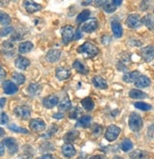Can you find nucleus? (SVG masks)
Returning <instances> with one entry per match:
<instances>
[{"label": "nucleus", "mask_w": 154, "mask_h": 159, "mask_svg": "<svg viewBox=\"0 0 154 159\" xmlns=\"http://www.w3.org/2000/svg\"><path fill=\"white\" fill-rule=\"evenodd\" d=\"M78 52L82 54L85 58H93L99 53V49L97 46L90 42H85L78 48Z\"/></svg>", "instance_id": "f257e3e1"}, {"label": "nucleus", "mask_w": 154, "mask_h": 159, "mask_svg": "<svg viewBox=\"0 0 154 159\" xmlns=\"http://www.w3.org/2000/svg\"><path fill=\"white\" fill-rule=\"evenodd\" d=\"M129 126L131 131L137 132L143 127V119L142 117L136 114V113H131L129 117Z\"/></svg>", "instance_id": "f03ea898"}, {"label": "nucleus", "mask_w": 154, "mask_h": 159, "mask_svg": "<svg viewBox=\"0 0 154 159\" xmlns=\"http://www.w3.org/2000/svg\"><path fill=\"white\" fill-rule=\"evenodd\" d=\"M121 133V129L115 125H110L105 133V138L107 139L108 141L112 142L114 141L119 135V134Z\"/></svg>", "instance_id": "7ed1b4c3"}, {"label": "nucleus", "mask_w": 154, "mask_h": 159, "mask_svg": "<svg viewBox=\"0 0 154 159\" xmlns=\"http://www.w3.org/2000/svg\"><path fill=\"white\" fill-rule=\"evenodd\" d=\"M61 34H62V39L63 42L64 44H67L69 42H71L74 39V35H75V31L73 27L66 25L64 27H63L62 30H61Z\"/></svg>", "instance_id": "20e7f679"}, {"label": "nucleus", "mask_w": 154, "mask_h": 159, "mask_svg": "<svg viewBox=\"0 0 154 159\" xmlns=\"http://www.w3.org/2000/svg\"><path fill=\"white\" fill-rule=\"evenodd\" d=\"M126 24L129 28L130 29H137L141 26L142 21H141V17L138 14H130L127 18Z\"/></svg>", "instance_id": "39448f33"}, {"label": "nucleus", "mask_w": 154, "mask_h": 159, "mask_svg": "<svg viewBox=\"0 0 154 159\" xmlns=\"http://www.w3.org/2000/svg\"><path fill=\"white\" fill-rule=\"evenodd\" d=\"M140 54L145 62H147V63L151 62L154 59V46L145 47L144 48H142L140 50Z\"/></svg>", "instance_id": "423d86ee"}, {"label": "nucleus", "mask_w": 154, "mask_h": 159, "mask_svg": "<svg viewBox=\"0 0 154 159\" xmlns=\"http://www.w3.org/2000/svg\"><path fill=\"white\" fill-rule=\"evenodd\" d=\"M14 114L21 119H28L30 117V108L26 105L17 106L14 108Z\"/></svg>", "instance_id": "0eeeda50"}, {"label": "nucleus", "mask_w": 154, "mask_h": 159, "mask_svg": "<svg viewBox=\"0 0 154 159\" xmlns=\"http://www.w3.org/2000/svg\"><path fill=\"white\" fill-rule=\"evenodd\" d=\"M29 127L33 132L40 133L46 129V123L44 120H42V119H40V118H34V119H31L30 120Z\"/></svg>", "instance_id": "6e6552de"}, {"label": "nucleus", "mask_w": 154, "mask_h": 159, "mask_svg": "<svg viewBox=\"0 0 154 159\" xmlns=\"http://www.w3.org/2000/svg\"><path fill=\"white\" fill-rule=\"evenodd\" d=\"M3 145L7 147L9 152L11 153V154L17 152V151H18V144H17L15 139L12 138V137H8V138L4 139Z\"/></svg>", "instance_id": "1a4fd4ad"}, {"label": "nucleus", "mask_w": 154, "mask_h": 159, "mask_svg": "<svg viewBox=\"0 0 154 159\" xmlns=\"http://www.w3.org/2000/svg\"><path fill=\"white\" fill-rule=\"evenodd\" d=\"M24 7L26 9V11L29 13H33V12H36L38 11L42 10V6L40 4H38L32 0H25L24 1Z\"/></svg>", "instance_id": "9d476101"}, {"label": "nucleus", "mask_w": 154, "mask_h": 159, "mask_svg": "<svg viewBox=\"0 0 154 159\" xmlns=\"http://www.w3.org/2000/svg\"><path fill=\"white\" fill-rule=\"evenodd\" d=\"M98 27H99L98 21H97V20H95V18H92V19H90L88 22H86V23L81 27V30H82L84 32L91 33V32H93V31H95V30H97Z\"/></svg>", "instance_id": "9b49d317"}, {"label": "nucleus", "mask_w": 154, "mask_h": 159, "mask_svg": "<svg viewBox=\"0 0 154 159\" xmlns=\"http://www.w3.org/2000/svg\"><path fill=\"white\" fill-rule=\"evenodd\" d=\"M58 102H59V98H58V97L54 96V95H50V96H47L44 99H43V104L46 108H53L55 107Z\"/></svg>", "instance_id": "f8f14e48"}, {"label": "nucleus", "mask_w": 154, "mask_h": 159, "mask_svg": "<svg viewBox=\"0 0 154 159\" xmlns=\"http://www.w3.org/2000/svg\"><path fill=\"white\" fill-rule=\"evenodd\" d=\"M3 90L6 94L8 95H12L15 94L18 91V87L17 85L11 82V81H5L3 83Z\"/></svg>", "instance_id": "ddd939ff"}, {"label": "nucleus", "mask_w": 154, "mask_h": 159, "mask_svg": "<svg viewBox=\"0 0 154 159\" xmlns=\"http://www.w3.org/2000/svg\"><path fill=\"white\" fill-rule=\"evenodd\" d=\"M139 76H140V73L137 70H134V71H131V72H128V73H126L123 76V81L125 83H129V84L135 83V81L139 78Z\"/></svg>", "instance_id": "4468645a"}, {"label": "nucleus", "mask_w": 154, "mask_h": 159, "mask_svg": "<svg viewBox=\"0 0 154 159\" xmlns=\"http://www.w3.org/2000/svg\"><path fill=\"white\" fill-rule=\"evenodd\" d=\"M14 65L15 66L18 68V69H26L29 65H30V62H29V60H28L27 58L25 57H18L16 60H15V62H14Z\"/></svg>", "instance_id": "2eb2a0df"}, {"label": "nucleus", "mask_w": 154, "mask_h": 159, "mask_svg": "<svg viewBox=\"0 0 154 159\" xmlns=\"http://www.w3.org/2000/svg\"><path fill=\"white\" fill-rule=\"evenodd\" d=\"M112 30L113 33V36L115 38H120L123 35V29L119 22L117 21H112Z\"/></svg>", "instance_id": "dca6fc26"}, {"label": "nucleus", "mask_w": 154, "mask_h": 159, "mask_svg": "<svg viewBox=\"0 0 154 159\" xmlns=\"http://www.w3.org/2000/svg\"><path fill=\"white\" fill-rule=\"evenodd\" d=\"M70 77V71L64 67H59L56 69V78L60 81H64Z\"/></svg>", "instance_id": "f3484780"}, {"label": "nucleus", "mask_w": 154, "mask_h": 159, "mask_svg": "<svg viewBox=\"0 0 154 159\" xmlns=\"http://www.w3.org/2000/svg\"><path fill=\"white\" fill-rule=\"evenodd\" d=\"M63 153L65 157L67 158H70L72 156H74L76 154V149L75 147L71 144V143H66L63 146Z\"/></svg>", "instance_id": "a211bd4d"}, {"label": "nucleus", "mask_w": 154, "mask_h": 159, "mask_svg": "<svg viewBox=\"0 0 154 159\" xmlns=\"http://www.w3.org/2000/svg\"><path fill=\"white\" fill-rule=\"evenodd\" d=\"M130 159H149V154L148 152L141 150H135L130 154Z\"/></svg>", "instance_id": "6ab92c4d"}, {"label": "nucleus", "mask_w": 154, "mask_h": 159, "mask_svg": "<svg viewBox=\"0 0 154 159\" xmlns=\"http://www.w3.org/2000/svg\"><path fill=\"white\" fill-rule=\"evenodd\" d=\"M92 82H93V84L97 87V88H99V89H106L108 87V84H107V82L105 80L101 77H99V76H95L92 79Z\"/></svg>", "instance_id": "aec40b11"}, {"label": "nucleus", "mask_w": 154, "mask_h": 159, "mask_svg": "<svg viewBox=\"0 0 154 159\" xmlns=\"http://www.w3.org/2000/svg\"><path fill=\"white\" fill-rule=\"evenodd\" d=\"M135 86L139 88H146L150 85V80L147 76H139V78L135 81Z\"/></svg>", "instance_id": "412c9836"}, {"label": "nucleus", "mask_w": 154, "mask_h": 159, "mask_svg": "<svg viewBox=\"0 0 154 159\" xmlns=\"http://www.w3.org/2000/svg\"><path fill=\"white\" fill-rule=\"evenodd\" d=\"M61 51L58 49H51L46 54V60L50 63H55L60 59Z\"/></svg>", "instance_id": "4be33fe9"}, {"label": "nucleus", "mask_w": 154, "mask_h": 159, "mask_svg": "<svg viewBox=\"0 0 154 159\" xmlns=\"http://www.w3.org/2000/svg\"><path fill=\"white\" fill-rule=\"evenodd\" d=\"M32 48H33V44L30 41H26V42H23L19 45L18 51L21 54H26V53L30 52L32 50Z\"/></svg>", "instance_id": "5701e85b"}, {"label": "nucleus", "mask_w": 154, "mask_h": 159, "mask_svg": "<svg viewBox=\"0 0 154 159\" xmlns=\"http://www.w3.org/2000/svg\"><path fill=\"white\" fill-rule=\"evenodd\" d=\"M92 121V117L90 116H81V118L77 121L76 126L77 127H82V128H87L90 126Z\"/></svg>", "instance_id": "b1692460"}, {"label": "nucleus", "mask_w": 154, "mask_h": 159, "mask_svg": "<svg viewBox=\"0 0 154 159\" xmlns=\"http://www.w3.org/2000/svg\"><path fill=\"white\" fill-rule=\"evenodd\" d=\"M28 92L32 97L38 96L42 92V86L38 84H30L28 87Z\"/></svg>", "instance_id": "393cba45"}, {"label": "nucleus", "mask_w": 154, "mask_h": 159, "mask_svg": "<svg viewBox=\"0 0 154 159\" xmlns=\"http://www.w3.org/2000/svg\"><path fill=\"white\" fill-rule=\"evenodd\" d=\"M142 23L150 30H154V17L151 14H147L141 19Z\"/></svg>", "instance_id": "a878e982"}, {"label": "nucleus", "mask_w": 154, "mask_h": 159, "mask_svg": "<svg viewBox=\"0 0 154 159\" xmlns=\"http://www.w3.org/2000/svg\"><path fill=\"white\" fill-rule=\"evenodd\" d=\"M73 67L76 71H78L81 74H87L88 73V69L85 67V66L79 60H77L73 63Z\"/></svg>", "instance_id": "bb28decb"}, {"label": "nucleus", "mask_w": 154, "mask_h": 159, "mask_svg": "<svg viewBox=\"0 0 154 159\" xmlns=\"http://www.w3.org/2000/svg\"><path fill=\"white\" fill-rule=\"evenodd\" d=\"M129 96L131 98H136V99H142L147 98V94L138 89H131L129 93Z\"/></svg>", "instance_id": "cd10ccee"}, {"label": "nucleus", "mask_w": 154, "mask_h": 159, "mask_svg": "<svg viewBox=\"0 0 154 159\" xmlns=\"http://www.w3.org/2000/svg\"><path fill=\"white\" fill-rule=\"evenodd\" d=\"M78 137H79V132H77V131H71V132L67 133L64 135V142L71 143V142H74Z\"/></svg>", "instance_id": "c85d7f7f"}, {"label": "nucleus", "mask_w": 154, "mask_h": 159, "mask_svg": "<svg viewBox=\"0 0 154 159\" xmlns=\"http://www.w3.org/2000/svg\"><path fill=\"white\" fill-rule=\"evenodd\" d=\"M81 105L87 111H92L94 109V107H95L94 101H93L91 98H89V97H87V98H85L82 99V101H81Z\"/></svg>", "instance_id": "c756f323"}, {"label": "nucleus", "mask_w": 154, "mask_h": 159, "mask_svg": "<svg viewBox=\"0 0 154 159\" xmlns=\"http://www.w3.org/2000/svg\"><path fill=\"white\" fill-rule=\"evenodd\" d=\"M89 17H90V11H89V10H84V11H82L78 15V17H77V23H79V24L83 23V22L86 21V20H87Z\"/></svg>", "instance_id": "7c9ffc66"}, {"label": "nucleus", "mask_w": 154, "mask_h": 159, "mask_svg": "<svg viewBox=\"0 0 154 159\" xmlns=\"http://www.w3.org/2000/svg\"><path fill=\"white\" fill-rule=\"evenodd\" d=\"M11 22V16L9 14H7L6 12L0 11V23L3 26H8L10 25Z\"/></svg>", "instance_id": "2f4dec72"}, {"label": "nucleus", "mask_w": 154, "mask_h": 159, "mask_svg": "<svg viewBox=\"0 0 154 159\" xmlns=\"http://www.w3.org/2000/svg\"><path fill=\"white\" fill-rule=\"evenodd\" d=\"M12 80L13 82L17 84H23L26 82V77L21 73H13L12 74Z\"/></svg>", "instance_id": "473e14b6"}, {"label": "nucleus", "mask_w": 154, "mask_h": 159, "mask_svg": "<svg viewBox=\"0 0 154 159\" xmlns=\"http://www.w3.org/2000/svg\"><path fill=\"white\" fill-rule=\"evenodd\" d=\"M133 148V144H132V142L130 140L129 138H125L124 140L122 141V143H121V150L123 151V152H129V151H130L131 149Z\"/></svg>", "instance_id": "72a5a7b5"}, {"label": "nucleus", "mask_w": 154, "mask_h": 159, "mask_svg": "<svg viewBox=\"0 0 154 159\" xmlns=\"http://www.w3.org/2000/svg\"><path fill=\"white\" fill-rule=\"evenodd\" d=\"M70 107H71V102H70V99L68 98V97H66L65 98H64L63 101L59 103L60 110H63V111L69 110Z\"/></svg>", "instance_id": "f704fd0d"}, {"label": "nucleus", "mask_w": 154, "mask_h": 159, "mask_svg": "<svg viewBox=\"0 0 154 159\" xmlns=\"http://www.w3.org/2000/svg\"><path fill=\"white\" fill-rule=\"evenodd\" d=\"M81 109H80L79 107H74L70 112H69V117L72 119H77L79 118L81 115Z\"/></svg>", "instance_id": "c9c22d12"}, {"label": "nucleus", "mask_w": 154, "mask_h": 159, "mask_svg": "<svg viewBox=\"0 0 154 159\" xmlns=\"http://www.w3.org/2000/svg\"><path fill=\"white\" fill-rule=\"evenodd\" d=\"M9 129H10L11 131L14 132V133H21V134H28V133H29V131H28L27 129L21 128V127H18V126L15 125V124L10 125V126H9Z\"/></svg>", "instance_id": "e433bc0d"}, {"label": "nucleus", "mask_w": 154, "mask_h": 159, "mask_svg": "<svg viewBox=\"0 0 154 159\" xmlns=\"http://www.w3.org/2000/svg\"><path fill=\"white\" fill-rule=\"evenodd\" d=\"M134 106H135L137 109L142 110V111H149L151 109V105L146 103V102H135L134 103Z\"/></svg>", "instance_id": "4c0bfd02"}, {"label": "nucleus", "mask_w": 154, "mask_h": 159, "mask_svg": "<svg viewBox=\"0 0 154 159\" xmlns=\"http://www.w3.org/2000/svg\"><path fill=\"white\" fill-rule=\"evenodd\" d=\"M3 48H4V50H5V52H7V53H13V50H14V45L11 43V42H10V41H5L4 43H3Z\"/></svg>", "instance_id": "58836bf2"}, {"label": "nucleus", "mask_w": 154, "mask_h": 159, "mask_svg": "<svg viewBox=\"0 0 154 159\" xmlns=\"http://www.w3.org/2000/svg\"><path fill=\"white\" fill-rule=\"evenodd\" d=\"M103 9L104 11L107 12V13H112L117 11V6H114L113 4H111V3H106L104 6H103Z\"/></svg>", "instance_id": "ea45409f"}, {"label": "nucleus", "mask_w": 154, "mask_h": 159, "mask_svg": "<svg viewBox=\"0 0 154 159\" xmlns=\"http://www.w3.org/2000/svg\"><path fill=\"white\" fill-rule=\"evenodd\" d=\"M152 5V0H143L140 4V9L142 11H147Z\"/></svg>", "instance_id": "a19ab883"}, {"label": "nucleus", "mask_w": 154, "mask_h": 159, "mask_svg": "<svg viewBox=\"0 0 154 159\" xmlns=\"http://www.w3.org/2000/svg\"><path fill=\"white\" fill-rule=\"evenodd\" d=\"M12 30H13L12 27H4V28H2L1 30H0V36H1V37L7 36V35L11 34Z\"/></svg>", "instance_id": "79ce46f5"}, {"label": "nucleus", "mask_w": 154, "mask_h": 159, "mask_svg": "<svg viewBox=\"0 0 154 159\" xmlns=\"http://www.w3.org/2000/svg\"><path fill=\"white\" fill-rule=\"evenodd\" d=\"M9 121V117L5 113H2L0 115V124H7Z\"/></svg>", "instance_id": "37998d69"}, {"label": "nucleus", "mask_w": 154, "mask_h": 159, "mask_svg": "<svg viewBox=\"0 0 154 159\" xmlns=\"http://www.w3.org/2000/svg\"><path fill=\"white\" fill-rule=\"evenodd\" d=\"M147 135H148V137L154 139V123L151 124L148 127V129H147Z\"/></svg>", "instance_id": "c03bdc74"}, {"label": "nucleus", "mask_w": 154, "mask_h": 159, "mask_svg": "<svg viewBox=\"0 0 154 159\" xmlns=\"http://www.w3.org/2000/svg\"><path fill=\"white\" fill-rule=\"evenodd\" d=\"M117 68H118L120 71H124V72H126V71L128 70V66H127L124 63H122V62H118V63H117Z\"/></svg>", "instance_id": "a18cd8bd"}, {"label": "nucleus", "mask_w": 154, "mask_h": 159, "mask_svg": "<svg viewBox=\"0 0 154 159\" xmlns=\"http://www.w3.org/2000/svg\"><path fill=\"white\" fill-rule=\"evenodd\" d=\"M107 2H108V0H95V4L99 7H103Z\"/></svg>", "instance_id": "49530a36"}, {"label": "nucleus", "mask_w": 154, "mask_h": 159, "mask_svg": "<svg viewBox=\"0 0 154 159\" xmlns=\"http://www.w3.org/2000/svg\"><path fill=\"white\" fill-rule=\"evenodd\" d=\"M101 131H102V128L100 127V126H99V125H95V128L94 129V134H100V133H101Z\"/></svg>", "instance_id": "de8ad7c7"}, {"label": "nucleus", "mask_w": 154, "mask_h": 159, "mask_svg": "<svg viewBox=\"0 0 154 159\" xmlns=\"http://www.w3.org/2000/svg\"><path fill=\"white\" fill-rule=\"evenodd\" d=\"M81 30H80V29H78L77 30V31H76V33H75V35H74V39H76V40H78V39H80V38H81Z\"/></svg>", "instance_id": "09e8293b"}, {"label": "nucleus", "mask_w": 154, "mask_h": 159, "mask_svg": "<svg viewBox=\"0 0 154 159\" xmlns=\"http://www.w3.org/2000/svg\"><path fill=\"white\" fill-rule=\"evenodd\" d=\"M5 77H6V71L2 67H0V81L5 79Z\"/></svg>", "instance_id": "8fccbe9b"}, {"label": "nucleus", "mask_w": 154, "mask_h": 159, "mask_svg": "<svg viewBox=\"0 0 154 159\" xmlns=\"http://www.w3.org/2000/svg\"><path fill=\"white\" fill-rule=\"evenodd\" d=\"M6 102H7V99L5 98H0V109H2L5 106Z\"/></svg>", "instance_id": "3c124183"}, {"label": "nucleus", "mask_w": 154, "mask_h": 159, "mask_svg": "<svg viewBox=\"0 0 154 159\" xmlns=\"http://www.w3.org/2000/svg\"><path fill=\"white\" fill-rule=\"evenodd\" d=\"M112 4L114 5V6H120L121 4H122V2H123V0H112Z\"/></svg>", "instance_id": "603ef678"}, {"label": "nucleus", "mask_w": 154, "mask_h": 159, "mask_svg": "<svg viewBox=\"0 0 154 159\" xmlns=\"http://www.w3.org/2000/svg\"><path fill=\"white\" fill-rule=\"evenodd\" d=\"M53 117H54V118H57V119H61V118L64 117V114H62V113H56V114L53 116Z\"/></svg>", "instance_id": "864d4df0"}, {"label": "nucleus", "mask_w": 154, "mask_h": 159, "mask_svg": "<svg viewBox=\"0 0 154 159\" xmlns=\"http://www.w3.org/2000/svg\"><path fill=\"white\" fill-rule=\"evenodd\" d=\"M39 159H54V158L51 154H45V155L41 156Z\"/></svg>", "instance_id": "5fc2aeb1"}, {"label": "nucleus", "mask_w": 154, "mask_h": 159, "mask_svg": "<svg viewBox=\"0 0 154 159\" xmlns=\"http://www.w3.org/2000/svg\"><path fill=\"white\" fill-rule=\"evenodd\" d=\"M8 3H9V0H0V6H1V7L7 6Z\"/></svg>", "instance_id": "6e6d98bb"}, {"label": "nucleus", "mask_w": 154, "mask_h": 159, "mask_svg": "<svg viewBox=\"0 0 154 159\" xmlns=\"http://www.w3.org/2000/svg\"><path fill=\"white\" fill-rule=\"evenodd\" d=\"M5 153V149H4V146L2 144H0V156L4 155Z\"/></svg>", "instance_id": "4d7b16f0"}, {"label": "nucleus", "mask_w": 154, "mask_h": 159, "mask_svg": "<svg viewBox=\"0 0 154 159\" xmlns=\"http://www.w3.org/2000/svg\"><path fill=\"white\" fill-rule=\"evenodd\" d=\"M90 159H106L103 155H94Z\"/></svg>", "instance_id": "13d9d810"}, {"label": "nucleus", "mask_w": 154, "mask_h": 159, "mask_svg": "<svg viewBox=\"0 0 154 159\" xmlns=\"http://www.w3.org/2000/svg\"><path fill=\"white\" fill-rule=\"evenodd\" d=\"M91 2H92V0H86V1H83L82 2V5L83 6H86V5H89Z\"/></svg>", "instance_id": "bf43d9fd"}, {"label": "nucleus", "mask_w": 154, "mask_h": 159, "mask_svg": "<svg viewBox=\"0 0 154 159\" xmlns=\"http://www.w3.org/2000/svg\"><path fill=\"white\" fill-rule=\"evenodd\" d=\"M4 134H5V131H4L1 127H0V137H1Z\"/></svg>", "instance_id": "052dcab7"}, {"label": "nucleus", "mask_w": 154, "mask_h": 159, "mask_svg": "<svg viewBox=\"0 0 154 159\" xmlns=\"http://www.w3.org/2000/svg\"><path fill=\"white\" fill-rule=\"evenodd\" d=\"M112 159H124V158H122V157H120V156H117H117H114Z\"/></svg>", "instance_id": "680f3d73"}, {"label": "nucleus", "mask_w": 154, "mask_h": 159, "mask_svg": "<svg viewBox=\"0 0 154 159\" xmlns=\"http://www.w3.org/2000/svg\"><path fill=\"white\" fill-rule=\"evenodd\" d=\"M153 13H154V10H153Z\"/></svg>", "instance_id": "e2e57ef3"}]
</instances>
